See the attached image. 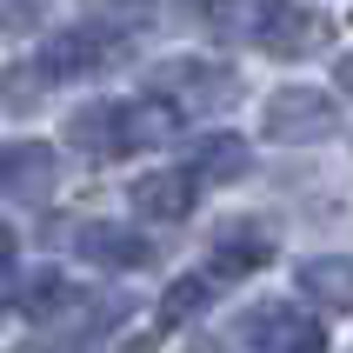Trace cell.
I'll return each mask as SVG.
<instances>
[{"label":"cell","instance_id":"cell-14","mask_svg":"<svg viewBox=\"0 0 353 353\" xmlns=\"http://www.w3.org/2000/svg\"><path fill=\"white\" fill-rule=\"evenodd\" d=\"M20 300H27V314H34V320H54L60 307L74 300V287H67V280H60V274H40V280H34V287H27V294H20Z\"/></svg>","mask_w":353,"mask_h":353},{"label":"cell","instance_id":"cell-17","mask_svg":"<svg viewBox=\"0 0 353 353\" xmlns=\"http://www.w3.org/2000/svg\"><path fill=\"white\" fill-rule=\"evenodd\" d=\"M187 353H227V347H214V340H194V347H187Z\"/></svg>","mask_w":353,"mask_h":353},{"label":"cell","instance_id":"cell-10","mask_svg":"<svg viewBox=\"0 0 353 353\" xmlns=\"http://www.w3.org/2000/svg\"><path fill=\"white\" fill-rule=\"evenodd\" d=\"M247 167H254V160H247V140L240 134H207V140L187 147V160H180V174L194 180V187H227V180H240Z\"/></svg>","mask_w":353,"mask_h":353},{"label":"cell","instance_id":"cell-3","mask_svg":"<svg viewBox=\"0 0 353 353\" xmlns=\"http://www.w3.org/2000/svg\"><path fill=\"white\" fill-rule=\"evenodd\" d=\"M127 54V34L114 20H74V27H54L34 54V80L40 87H60V80H87V74H107L114 60Z\"/></svg>","mask_w":353,"mask_h":353},{"label":"cell","instance_id":"cell-13","mask_svg":"<svg viewBox=\"0 0 353 353\" xmlns=\"http://www.w3.org/2000/svg\"><path fill=\"white\" fill-rule=\"evenodd\" d=\"M214 280L207 274H180L174 287H167V294H160V327H180V320H194L200 307H214Z\"/></svg>","mask_w":353,"mask_h":353},{"label":"cell","instance_id":"cell-15","mask_svg":"<svg viewBox=\"0 0 353 353\" xmlns=\"http://www.w3.org/2000/svg\"><path fill=\"white\" fill-rule=\"evenodd\" d=\"M14 267H20V234L7 227V220H0V280L14 274Z\"/></svg>","mask_w":353,"mask_h":353},{"label":"cell","instance_id":"cell-5","mask_svg":"<svg viewBox=\"0 0 353 353\" xmlns=\"http://www.w3.org/2000/svg\"><path fill=\"white\" fill-rule=\"evenodd\" d=\"M240 347L254 353H327V327L314 314H300L294 300H267L240 314Z\"/></svg>","mask_w":353,"mask_h":353},{"label":"cell","instance_id":"cell-7","mask_svg":"<svg viewBox=\"0 0 353 353\" xmlns=\"http://www.w3.org/2000/svg\"><path fill=\"white\" fill-rule=\"evenodd\" d=\"M74 254L107 274H134V267H154V240L120 220H87V227H74Z\"/></svg>","mask_w":353,"mask_h":353},{"label":"cell","instance_id":"cell-6","mask_svg":"<svg viewBox=\"0 0 353 353\" xmlns=\"http://www.w3.org/2000/svg\"><path fill=\"white\" fill-rule=\"evenodd\" d=\"M247 34L274 60H300V54H314L320 40L334 34V20L320 14V7H260V14H247Z\"/></svg>","mask_w":353,"mask_h":353},{"label":"cell","instance_id":"cell-8","mask_svg":"<svg viewBox=\"0 0 353 353\" xmlns=\"http://www.w3.org/2000/svg\"><path fill=\"white\" fill-rule=\"evenodd\" d=\"M60 187V154L47 140H7L0 147V200H47Z\"/></svg>","mask_w":353,"mask_h":353},{"label":"cell","instance_id":"cell-1","mask_svg":"<svg viewBox=\"0 0 353 353\" xmlns=\"http://www.w3.org/2000/svg\"><path fill=\"white\" fill-rule=\"evenodd\" d=\"M240 67L234 60H214V54H180V60H160L147 67V94L167 107V120H200V114H220L240 100Z\"/></svg>","mask_w":353,"mask_h":353},{"label":"cell","instance_id":"cell-11","mask_svg":"<svg viewBox=\"0 0 353 353\" xmlns=\"http://www.w3.org/2000/svg\"><path fill=\"white\" fill-rule=\"evenodd\" d=\"M300 294L320 300V307H353V254H314L294 267Z\"/></svg>","mask_w":353,"mask_h":353},{"label":"cell","instance_id":"cell-16","mask_svg":"<svg viewBox=\"0 0 353 353\" xmlns=\"http://www.w3.org/2000/svg\"><path fill=\"white\" fill-rule=\"evenodd\" d=\"M334 80H340V94H353V47L334 60Z\"/></svg>","mask_w":353,"mask_h":353},{"label":"cell","instance_id":"cell-9","mask_svg":"<svg viewBox=\"0 0 353 353\" xmlns=\"http://www.w3.org/2000/svg\"><path fill=\"white\" fill-rule=\"evenodd\" d=\"M127 200H134V214L147 220H187L200 207V187L180 167H160V174H140L134 187H127Z\"/></svg>","mask_w":353,"mask_h":353},{"label":"cell","instance_id":"cell-12","mask_svg":"<svg viewBox=\"0 0 353 353\" xmlns=\"http://www.w3.org/2000/svg\"><path fill=\"white\" fill-rule=\"evenodd\" d=\"M260 267H274V240H267V234H247V240H220L200 274L214 280V287H227V280H247V274H260Z\"/></svg>","mask_w":353,"mask_h":353},{"label":"cell","instance_id":"cell-4","mask_svg":"<svg viewBox=\"0 0 353 353\" xmlns=\"http://www.w3.org/2000/svg\"><path fill=\"white\" fill-rule=\"evenodd\" d=\"M260 134L274 140V147H314V140L340 134V107L320 87H280L260 107Z\"/></svg>","mask_w":353,"mask_h":353},{"label":"cell","instance_id":"cell-2","mask_svg":"<svg viewBox=\"0 0 353 353\" xmlns=\"http://www.w3.org/2000/svg\"><path fill=\"white\" fill-rule=\"evenodd\" d=\"M167 127L174 120L160 107H147V100H94V107H80L67 120V147L87 154V160H120L134 147H147V140H160Z\"/></svg>","mask_w":353,"mask_h":353}]
</instances>
